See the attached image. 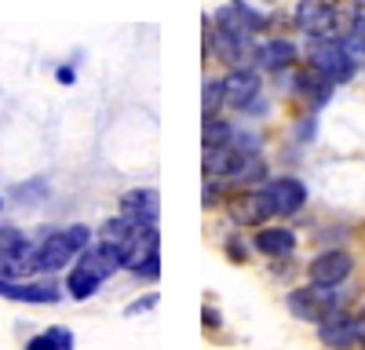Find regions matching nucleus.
<instances>
[{"label":"nucleus","mask_w":365,"mask_h":350,"mask_svg":"<svg viewBox=\"0 0 365 350\" xmlns=\"http://www.w3.org/2000/svg\"><path fill=\"white\" fill-rule=\"evenodd\" d=\"M354 329H358V343L365 346V307H361V314L354 317Z\"/></svg>","instance_id":"393cba45"},{"label":"nucleus","mask_w":365,"mask_h":350,"mask_svg":"<svg viewBox=\"0 0 365 350\" xmlns=\"http://www.w3.org/2000/svg\"><path fill=\"white\" fill-rule=\"evenodd\" d=\"M347 48H354V51H361V55H365V4H361V11H358L354 33L347 37Z\"/></svg>","instance_id":"4be33fe9"},{"label":"nucleus","mask_w":365,"mask_h":350,"mask_svg":"<svg viewBox=\"0 0 365 350\" xmlns=\"http://www.w3.org/2000/svg\"><path fill=\"white\" fill-rule=\"evenodd\" d=\"M296 26L303 33H329L332 29V4L329 0H299L296 8Z\"/></svg>","instance_id":"2eb2a0df"},{"label":"nucleus","mask_w":365,"mask_h":350,"mask_svg":"<svg viewBox=\"0 0 365 350\" xmlns=\"http://www.w3.org/2000/svg\"><path fill=\"white\" fill-rule=\"evenodd\" d=\"M139 230H143V226H135L132 219L113 216V219H106V223L99 226V245H110V248H117L120 255L128 259V252H132V245H135V238H139Z\"/></svg>","instance_id":"f8f14e48"},{"label":"nucleus","mask_w":365,"mask_h":350,"mask_svg":"<svg viewBox=\"0 0 365 350\" xmlns=\"http://www.w3.org/2000/svg\"><path fill=\"white\" fill-rule=\"evenodd\" d=\"M267 190H270V197H274V208H278V216H296L303 204H307V186H303L299 179H292V175H285V179H274Z\"/></svg>","instance_id":"9b49d317"},{"label":"nucleus","mask_w":365,"mask_h":350,"mask_svg":"<svg viewBox=\"0 0 365 350\" xmlns=\"http://www.w3.org/2000/svg\"><path fill=\"white\" fill-rule=\"evenodd\" d=\"M158 303V296H143V299H135V303H128V317H135V314H143V310H150V307H154Z\"/></svg>","instance_id":"5701e85b"},{"label":"nucleus","mask_w":365,"mask_h":350,"mask_svg":"<svg viewBox=\"0 0 365 350\" xmlns=\"http://www.w3.org/2000/svg\"><path fill=\"white\" fill-rule=\"evenodd\" d=\"M289 84L296 88L299 95H307L314 106H325V102H329V95H332V88H336V84H332L322 70H314V66H307V70H296V73L289 77Z\"/></svg>","instance_id":"4468645a"},{"label":"nucleus","mask_w":365,"mask_h":350,"mask_svg":"<svg viewBox=\"0 0 365 350\" xmlns=\"http://www.w3.org/2000/svg\"><path fill=\"white\" fill-rule=\"evenodd\" d=\"M344 292H336V285H307V288H296L289 292V310L299 317V321H318L332 310H344Z\"/></svg>","instance_id":"f03ea898"},{"label":"nucleus","mask_w":365,"mask_h":350,"mask_svg":"<svg viewBox=\"0 0 365 350\" xmlns=\"http://www.w3.org/2000/svg\"><path fill=\"white\" fill-rule=\"evenodd\" d=\"M55 77H58V80H63V84H73V77H77V73H73L70 66H63V70H58Z\"/></svg>","instance_id":"bb28decb"},{"label":"nucleus","mask_w":365,"mask_h":350,"mask_svg":"<svg viewBox=\"0 0 365 350\" xmlns=\"http://www.w3.org/2000/svg\"><path fill=\"white\" fill-rule=\"evenodd\" d=\"M220 88H223V102L245 110V106L259 95V73L249 70V66H237V70H230V73L220 80Z\"/></svg>","instance_id":"6e6552de"},{"label":"nucleus","mask_w":365,"mask_h":350,"mask_svg":"<svg viewBox=\"0 0 365 350\" xmlns=\"http://www.w3.org/2000/svg\"><path fill=\"white\" fill-rule=\"evenodd\" d=\"M296 58V44L285 41V37H270V41H259L252 48V63L263 66V70H282V66H292Z\"/></svg>","instance_id":"ddd939ff"},{"label":"nucleus","mask_w":365,"mask_h":350,"mask_svg":"<svg viewBox=\"0 0 365 350\" xmlns=\"http://www.w3.org/2000/svg\"><path fill=\"white\" fill-rule=\"evenodd\" d=\"M227 212L237 226H259L267 223L270 216H278V208H274V197L270 190H256V186H245L241 193H234L227 201Z\"/></svg>","instance_id":"7ed1b4c3"},{"label":"nucleus","mask_w":365,"mask_h":350,"mask_svg":"<svg viewBox=\"0 0 365 350\" xmlns=\"http://www.w3.org/2000/svg\"><path fill=\"white\" fill-rule=\"evenodd\" d=\"M318 339L329 346V350H347L358 343V329H354V317L344 314V310H332L318 321Z\"/></svg>","instance_id":"9d476101"},{"label":"nucleus","mask_w":365,"mask_h":350,"mask_svg":"<svg viewBox=\"0 0 365 350\" xmlns=\"http://www.w3.org/2000/svg\"><path fill=\"white\" fill-rule=\"evenodd\" d=\"M26 350H55V346H51V339H48V332H41V336H34V339H29V343H26Z\"/></svg>","instance_id":"b1692460"},{"label":"nucleus","mask_w":365,"mask_h":350,"mask_svg":"<svg viewBox=\"0 0 365 350\" xmlns=\"http://www.w3.org/2000/svg\"><path fill=\"white\" fill-rule=\"evenodd\" d=\"M252 248L263 252V255L282 259V255H289L296 248V233L285 230V226H267V230H259L256 238H252Z\"/></svg>","instance_id":"dca6fc26"},{"label":"nucleus","mask_w":365,"mask_h":350,"mask_svg":"<svg viewBox=\"0 0 365 350\" xmlns=\"http://www.w3.org/2000/svg\"><path fill=\"white\" fill-rule=\"evenodd\" d=\"M351 270H354V259H351L347 252H340V248L314 255L311 267H307V274H311L314 285H340V281H347Z\"/></svg>","instance_id":"1a4fd4ad"},{"label":"nucleus","mask_w":365,"mask_h":350,"mask_svg":"<svg viewBox=\"0 0 365 350\" xmlns=\"http://www.w3.org/2000/svg\"><path fill=\"white\" fill-rule=\"evenodd\" d=\"M205 146H223V142H230L234 139V128H230V121H220L216 113L212 117H205Z\"/></svg>","instance_id":"6ab92c4d"},{"label":"nucleus","mask_w":365,"mask_h":350,"mask_svg":"<svg viewBox=\"0 0 365 350\" xmlns=\"http://www.w3.org/2000/svg\"><path fill=\"white\" fill-rule=\"evenodd\" d=\"M99 277L96 274H91L88 267H81V262H77V267L70 270V277H66V292H70V296L81 303V299H91V296H96V292H99Z\"/></svg>","instance_id":"a211bd4d"},{"label":"nucleus","mask_w":365,"mask_h":350,"mask_svg":"<svg viewBox=\"0 0 365 350\" xmlns=\"http://www.w3.org/2000/svg\"><path fill=\"white\" fill-rule=\"evenodd\" d=\"M220 102H223V88H220V80H208V84H205V117L216 113Z\"/></svg>","instance_id":"aec40b11"},{"label":"nucleus","mask_w":365,"mask_h":350,"mask_svg":"<svg viewBox=\"0 0 365 350\" xmlns=\"http://www.w3.org/2000/svg\"><path fill=\"white\" fill-rule=\"evenodd\" d=\"M0 296L11 299V303H58V285L55 281H8V277H0Z\"/></svg>","instance_id":"0eeeda50"},{"label":"nucleus","mask_w":365,"mask_h":350,"mask_svg":"<svg viewBox=\"0 0 365 350\" xmlns=\"http://www.w3.org/2000/svg\"><path fill=\"white\" fill-rule=\"evenodd\" d=\"M307 58H311V66L322 70L332 84H347L354 77V55L347 48V41H340L336 33H314L311 44H307Z\"/></svg>","instance_id":"f257e3e1"},{"label":"nucleus","mask_w":365,"mask_h":350,"mask_svg":"<svg viewBox=\"0 0 365 350\" xmlns=\"http://www.w3.org/2000/svg\"><path fill=\"white\" fill-rule=\"evenodd\" d=\"M48 339H51L55 350H73V332L63 329V325H51V329H48Z\"/></svg>","instance_id":"412c9836"},{"label":"nucleus","mask_w":365,"mask_h":350,"mask_svg":"<svg viewBox=\"0 0 365 350\" xmlns=\"http://www.w3.org/2000/svg\"><path fill=\"white\" fill-rule=\"evenodd\" d=\"M22 274H34V245L26 241V233L4 226L0 230V277H22Z\"/></svg>","instance_id":"20e7f679"},{"label":"nucleus","mask_w":365,"mask_h":350,"mask_svg":"<svg viewBox=\"0 0 365 350\" xmlns=\"http://www.w3.org/2000/svg\"><path fill=\"white\" fill-rule=\"evenodd\" d=\"M358 11H361V4H358V0H332V33L347 41V37L354 33Z\"/></svg>","instance_id":"f3484780"},{"label":"nucleus","mask_w":365,"mask_h":350,"mask_svg":"<svg viewBox=\"0 0 365 350\" xmlns=\"http://www.w3.org/2000/svg\"><path fill=\"white\" fill-rule=\"evenodd\" d=\"M73 255H81V248L73 245L70 230H55V233H48V238L34 248V274H55V270H63Z\"/></svg>","instance_id":"39448f33"},{"label":"nucleus","mask_w":365,"mask_h":350,"mask_svg":"<svg viewBox=\"0 0 365 350\" xmlns=\"http://www.w3.org/2000/svg\"><path fill=\"white\" fill-rule=\"evenodd\" d=\"M120 216L132 219L135 226H158V216H161V197H158V190H150V186L128 190L125 197H120Z\"/></svg>","instance_id":"423d86ee"},{"label":"nucleus","mask_w":365,"mask_h":350,"mask_svg":"<svg viewBox=\"0 0 365 350\" xmlns=\"http://www.w3.org/2000/svg\"><path fill=\"white\" fill-rule=\"evenodd\" d=\"M205 325H208V329H216V325H220V314L212 310V307H205Z\"/></svg>","instance_id":"a878e982"}]
</instances>
